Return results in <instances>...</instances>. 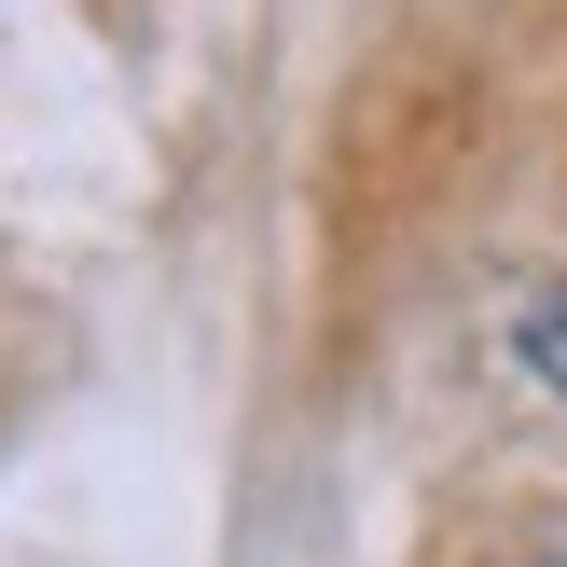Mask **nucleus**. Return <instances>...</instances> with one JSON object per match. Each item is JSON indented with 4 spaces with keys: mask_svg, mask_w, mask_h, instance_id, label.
I'll return each instance as SVG.
<instances>
[{
    "mask_svg": "<svg viewBox=\"0 0 567 567\" xmlns=\"http://www.w3.org/2000/svg\"><path fill=\"white\" fill-rule=\"evenodd\" d=\"M513 347H526V374L567 402V291H526V319H513Z\"/></svg>",
    "mask_w": 567,
    "mask_h": 567,
    "instance_id": "nucleus-1",
    "label": "nucleus"
},
{
    "mask_svg": "<svg viewBox=\"0 0 567 567\" xmlns=\"http://www.w3.org/2000/svg\"><path fill=\"white\" fill-rule=\"evenodd\" d=\"M540 567H567V554H540Z\"/></svg>",
    "mask_w": 567,
    "mask_h": 567,
    "instance_id": "nucleus-2",
    "label": "nucleus"
}]
</instances>
